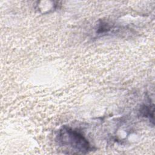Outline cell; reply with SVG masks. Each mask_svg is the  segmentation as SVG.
<instances>
[{"label": "cell", "instance_id": "obj_1", "mask_svg": "<svg viewBox=\"0 0 155 155\" xmlns=\"http://www.w3.org/2000/svg\"><path fill=\"white\" fill-rule=\"evenodd\" d=\"M59 143L71 150L73 153L86 154L90 151V145L87 139L79 132L64 127L58 135Z\"/></svg>", "mask_w": 155, "mask_h": 155}, {"label": "cell", "instance_id": "obj_2", "mask_svg": "<svg viewBox=\"0 0 155 155\" xmlns=\"http://www.w3.org/2000/svg\"><path fill=\"white\" fill-rule=\"evenodd\" d=\"M140 113L142 115L146 117H149L150 119H151L153 120V114H154V107L150 105H144L140 109Z\"/></svg>", "mask_w": 155, "mask_h": 155}]
</instances>
